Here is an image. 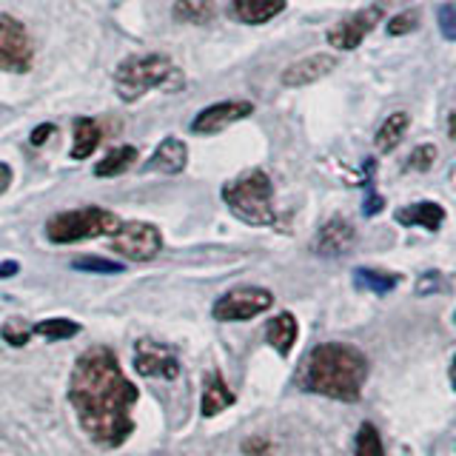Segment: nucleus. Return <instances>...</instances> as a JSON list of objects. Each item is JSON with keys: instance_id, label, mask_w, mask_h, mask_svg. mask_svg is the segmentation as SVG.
<instances>
[{"instance_id": "473e14b6", "label": "nucleus", "mask_w": 456, "mask_h": 456, "mask_svg": "<svg viewBox=\"0 0 456 456\" xmlns=\"http://www.w3.org/2000/svg\"><path fill=\"white\" fill-rule=\"evenodd\" d=\"M52 134H54V126L52 123L37 126L35 132H32V146H43V142H46V137H52Z\"/></svg>"}, {"instance_id": "f257e3e1", "label": "nucleus", "mask_w": 456, "mask_h": 456, "mask_svg": "<svg viewBox=\"0 0 456 456\" xmlns=\"http://www.w3.org/2000/svg\"><path fill=\"white\" fill-rule=\"evenodd\" d=\"M137 396V385L126 379L109 346H92L77 356L69 377V403L77 413L83 434L97 448L114 451L132 436Z\"/></svg>"}, {"instance_id": "0eeeda50", "label": "nucleus", "mask_w": 456, "mask_h": 456, "mask_svg": "<svg viewBox=\"0 0 456 456\" xmlns=\"http://www.w3.org/2000/svg\"><path fill=\"white\" fill-rule=\"evenodd\" d=\"M160 248H163L160 228L142 220H128L111 234V251H118L132 263H149L160 254Z\"/></svg>"}, {"instance_id": "393cba45", "label": "nucleus", "mask_w": 456, "mask_h": 456, "mask_svg": "<svg viewBox=\"0 0 456 456\" xmlns=\"http://www.w3.org/2000/svg\"><path fill=\"white\" fill-rule=\"evenodd\" d=\"M354 456H385L382 436H379V431H377V425H374V422H362V425H360Z\"/></svg>"}, {"instance_id": "f3484780", "label": "nucleus", "mask_w": 456, "mask_h": 456, "mask_svg": "<svg viewBox=\"0 0 456 456\" xmlns=\"http://www.w3.org/2000/svg\"><path fill=\"white\" fill-rule=\"evenodd\" d=\"M282 9H285V0H232V6H228L232 18L246 26H260V23L274 20Z\"/></svg>"}, {"instance_id": "a878e982", "label": "nucleus", "mask_w": 456, "mask_h": 456, "mask_svg": "<svg viewBox=\"0 0 456 456\" xmlns=\"http://www.w3.org/2000/svg\"><path fill=\"white\" fill-rule=\"evenodd\" d=\"M71 268L75 271H86V274H123V265L114 260H103V256H77L71 260Z\"/></svg>"}, {"instance_id": "f704fd0d", "label": "nucleus", "mask_w": 456, "mask_h": 456, "mask_svg": "<svg viewBox=\"0 0 456 456\" xmlns=\"http://www.w3.org/2000/svg\"><path fill=\"white\" fill-rule=\"evenodd\" d=\"M9 185H12V168L6 163H0V194H4Z\"/></svg>"}, {"instance_id": "6ab92c4d", "label": "nucleus", "mask_w": 456, "mask_h": 456, "mask_svg": "<svg viewBox=\"0 0 456 456\" xmlns=\"http://www.w3.org/2000/svg\"><path fill=\"white\" fill-rule=\"evenodd\" d=\"M100 140H103V132L92 118H77L75 120V142H71V160H89V157L97 151Z\"/></svg>"}, {"instance_id": "b1692460", "label": "nucleus", "mask_w": 456, "mask_h": 456, "mask_svg": "<svg viewBox=\"0 0 456 456\" xmlns=\"http://www.w3.org/2000/svg\"><path fill=\"white\" fill-rule=\"evenodd\" d=\"M354 282L374 294H388L399 285V274H385V271H377V268H356Z\"/></svg>"}, {"instance_id": "9d476101", "label": "nucleus", "mask_w": 456, "mask_h": 456, "mask_svg": "<svg viewBox=\"0 0 456 456\" xmlns=\"http://www.w3.org/2000/svg\"><path fill=\"white\" fill-rule=\"evenodd\" d=\"M382 18H385V4L365 6L356 14H348L346 20H339L331 32H328V43H331L337 52H351L356 46H362V40L374 32Z\"/></svg>"}, {"instance_id": "7c9ffc66", "label": "nucleus", "mask_w": 456, "mask_h": 456, "mask_svg": "<svg viewBox=\"0 0 456 456\" xmlns=\"http://www.w3.org/2000/svg\"><path fill=\"white\" fill-rule=\"evenodd\" d=\"M242 453L246 456H271V445L263 436H251V439L242 442Z\"/></svg>"}, {"instance_id": "1a4fd4ad", "label": "nucleus", "mask_w": 456, "mask_h": 456, "mask_svg": "<svg viewBox=\"0 0 456 456\" xmlns=\"http://www.w3.org/2000/svg\"><path fill=\"white\" fill-rule=\"evenodd\" d=\"M32 43L20 20L0 14V71H12V75H26L32 69Z\"/></svg>"}, {"instance_id": "4468645a", "label": "nucleus", "mask_w": 456, "mask_h": 456, "mask_svg": "<svg viewBox=\"0 0 456 456\" xmlns=\"http://www.w3.org/2000/svg\"><path fill=\"white\" fill-rule=\"evenodd\" d=\"M189 166V149L180 137H166L160 146L154 149L149 157V163L142 166V171H157V175H180Z\"/></svg>"}, {"instance_id": "c85d7f7f", "label": "nucleus", "mask_w": 456, "mask_h": 456, "mask_svg": "<svg viewBox=\"0 0 456 456\" xmlns=\"http://www.w3.org/2000/svg\"><path fill=\"white\" fill-rule=\"evenodd\" d=\"M417 12L413 9H408V12H403V14H396V18L388 23V35H408V32H413V28H417Z\"/></svg>"}, {"instance_id": "20e7f679", "label": "nucleus", "mask_w": 456, "mask_h": 456, "mask_svg": "<svg viewBox=\"0 0 456 456\" xmlns=\"http://www.w3.org/2000/svg\"><path fill=\"white\" fill-rule=\"evenodd\" d=\"M223 203L232 208L237 220L248 225H271L277 220L274 185L263 168L242 171L240 177L223 185Z\"/></svg>"}, {"instance_id": "c9c22d12", "label": "nucleus", "mask_w": 456, "mask_h": 456, "mask_svg": "<svg viewBox=\"0 0 456 456\" xmlns=\"http://www.w3.org/2000/svg\"><path fill=\"white\" fill-rule=\"evenodd\" d=\"M448 126H451V137L456 140V114H451V118H448Z\"/></svg>"}, {"instance_id": "f03ea898", "label": "nucleus", "mask_w": 456, "mask_h": 456, "mask_svg": "<svg viewBox=\"0 0 456 456\" xmlns=\"http://www.w3.org/2000/svg\"><path fill=\"white\" fill-rule=\"evenodd\" d=\"M368 379V360L360 348L346 342H320L297 370V385L305 394L356 403Z\"/></svg>"}, {"instance_id": "2eb2a0df", "label": "nucleus", "mask_w": 456, "mask_h": 456, "mask_svg": "<svg viewBox=\"0 0 456 456\" xmlns=\"http://www.w3.org/2000/svg\"><path fill=\"white\" fill-rule=\"evenodd\" d=\"M234 403H237V396L225 385L220 370H208V374L203 377V399H200V413H203L206 419H211V417H217V413H223L225 408H232Z\"/></svg>"}, {"instance_id": "cd10ccee", "label": "nucleus", "mask_w": 456, "mask_h": 456, "mask_svg": "<svg viewBox=\"0 0 456 456\" xmlns=\"http://www.w3.org/2000/svg\"><path fill=\"white\" fill-rule=\"evenodd\" d=\"M0 337H4L9 346L20 348L28 342V337H32V328L28 325H20V322H6L4 328H0Z\"/></svg>"}, {"instance_id": "5701e85b", "label": "nucleus", "mask_w": 456, "mask_h": 456, "mask_svg": "<svg viewBox=\"0 0 456 456\" xmlns=\"http://www.w3.org/2000/svg\"><path fill=\"white\" fill-rule=\"evenodd\" d=\"M83 331V325L75 320H63V317H54V320H40L35 322L32 334L43 337V339H52V342H61V339H71Z\"/></svg>"}, {"instance_id": "412c9836", "label": "nucleus", "mask_w": 456, "mask_h": 456, "mask_svg": "<svg viewBox=\"0 0 456 456\" xmlns=\"http://www.w3.org/2000/svg\"><path fill=\"white\" fill-rule=\"evenodd\" d=\"M137 163V149L134 146H118L111 149L103 160L94 166V177H118Z\"/></svg>"}, {"instance_id": "6e6552de", "label": "nucleus", "mask_w": 456, "mask_h": 456, "mask_svg": "<svg viewBox=\"0 0 456 456\" xmlns=\"http://www.w3.org/2000/svg\"><path fill=\"white\" fill-rule=\"evenodd\" d=\"M134 370L142 379H177L180 377L177 351L166 346V342L140 337L134 342Z\"/></svg>"}, {"instance_id": "423d86ee", "label": "nucleus", "mask_w": 456, "mask_h": 456, "mask_svg": "<svg viewBox=\"0 0 456 456\" xmlns=\"http://www.w3.org/2000/svg\"><path fill=\"white\" fill-rule=\"evenodd\" d=\"M274 305V294L263 285H237V289L225 291L211 308V317L220 322H246L260 317L263 311Z\"/></svg>"}, {"instance_id": "2f4dec72", "label": "nucleus", "mask_w": 456, "mask_h": 456, "mask_svg": "<svg viewBox=\"0 0 456 456\" xmlns=\"http://www.w3.org/2000/svg\"><path fill=\"white\" fill-rule=\"evenodd\" d=\"M382 206H385V200H382L379 194H374V191H368V200H365L362 211L368 214V217H374L377 211H382Z\"/></svg>"}, {"instance_id": "9b49d317", "label": "nucleus", "mask_w": 456, "mask_h": 456, "mask_svg": "<svg viewBox=\"0 0 456 456\" xmlns=\"http://www.w3.org/2000/svg\"><path fill=\"white\" fill-rule=\"evenodd\" d=\"M251 111H254V106L248 100H223V103H214L197 114L191 123V132L194 134H217L232 123L248 118Z\"/></svg>"}, {"instance_id": "dca6fc26", "label": "nucleus", "mask_w": 456, "mask_h": 456, "mask_svg": "<svg viewBox=\"0 0 456 456\" xmlns=\"http://www.w3.org/2000/svg\"><path fill=\"white\" fill-rule=\"evenodd\" d=\"M297 334H299V322L291 311H280L277 317H271L265 322V342L274 348L280 356H289L297 346Z\"/></svg>"}, {"instance_id": "4be33fe9", "label": "nucleus", "mask_w": 456, "mask_h": 456, "mask_svg": "<svg viewBox=\"0 0 456 456\" xmlns=\"http://www.w3.org/2000/svg\"><path fill=\"white\" fill-rule=\"evenodd\" d=\"M214 18V0H175V20L206 26Z\"/></svg>"}, {"instance_id": "a211bd4d", "label": "nucleus", "mask_w": 456, "mask_h": 456, "mask_svg": "<svg viewBox=\"0 0 456 456\" xmlns=\"http://www.w3.org/2000/svg\"><path fill=\"white\" fill-rule=\"evenodd\" d=\"M394 220L399 225H417V228H425V232H439L442 223H445V208L439 203H431V200H425V203L399 208L394 214Z\"/></svg>"}, {"instance_id": "bb28decb", "label": "nucleus", "mask_w": 456, "mask_h": 456, "mask_svg": "<svg viewBox=\"0 0 456 456\" xmlns=\"http://www.w3.org/2000/svg\"><path fill=\"white\" fill-rule=\"evenodd\" d=\"M434 160H436V146H431V142H425V146H417L411 151V157H408V168L411 171H428L434 166Z\"/></svg>"}, {"instance_id": "f8f14e48", "label": "nucleus", "mask_w": 456, "mask_h": 456, "mask_svg": "<svg viewBox=\"0 0 456 456\" xmlns=\"http://www.w3.org/2000/svg\"><path fill=\"white\" fill-rule=\"evenodd\" d=\"M354 242H356L354 225L346 217H334L317 232V237H314V242H311V248H314V254H320V256H342V254H348L354 248Z\"/></svg>"}, {"instance_id": "39448f33", "label": "nucleus", "mask_w": 456, "mask_h": 456, "mask_svg": "<svg viewBox=\"0 0 456 456\" xmlns=\"http://www.w3.org/2000/svg\"><path fill=\"white\" fill-rule=\"evenodd\" d=\"M123 220L109 208L100 206H86V208H71L61 211L49 217L46 223V237L57 246H69V242H80V240H94V237H111Z\"/></svg>"}, {"instance_id": "c756f323", "label": "nucleus", "mask_w": 456, "mask_h": 456, "mask_svg": "<svg viewBox=\"0 0 456 456\" xmlns=\"http://www.w3.org/2000/svg\"><path fill=\"white\" fill-rule=\"evenodd\" d=\"M436 20H439V28H442V37L456 40V4L442 6L439 14H436Z\"/></svg>"}, {"instance_id": "ddd939ff", "label": "nucleus", "mask_w": 456, "mask_h": 456, "mask_svg": "<svg viewBox=\"0 0 456 456\" xmlns=\"http://www.w3.org/2000/svg\"><path fill=\"white\" fill-rule=\"evenodd\" d=\"M337 69V57L331 52H317L311 57H303V61L291 63L289 69L282 71V86H289V89H299V86H308V83H317L322 80L325 75H331Z\"/></svg>"}, {"instance_id": "e433bc0d", "label": "nucleus", "mask_w": 456, "mask_h": 456, "mask_svg": "<svg viewBox=\"0 0 456 456\" xmlns=\"http://www.w3.org/2000/svg\"><path fill=\"white\" fill-rule=\"evenodd\" d=\"M451 385H453V391H456V356H453V362H451Z\"/></svg>"}, {"instance_id": "7ed1b4c3", "label": "nucleus", "mask_w": 456, "mask_h": 456, "mask_svg": "<svg viewBox=\"0 0 456 456\" xmlns=\"http://www.w3.org/2000/svg\"><path fill=\"white\" fill-rule=\"evenodd\" d=\"M185 86L183 71L171 63V57L160 52H142L128 54L126 61L114 69V92L123 103H134V100L146 97L149 92H180Z\"/></svg>"}, {"instance_id": "72a5a7b5", "label": "nucleus", "mask_w": 456, "mask_h": 456, "mask_svg": "<svg viewBox=\"0 0 456 456\" xmlns=\"http://www.w3.org/2000/svg\"><path fill=\"white\" fill-rule=\"evenodd\" d=\"M20 271V265L14 263V260H6V263H0V280H9V277H14Z\"/></svg>"}, {"instance_id": "aec40b11", "label": "nucleus", "mask_w": 456, "mask_h": 456, "mask_svg": "<svg viewBox=\"0 0 456 456\" xmlns=\"http://www.w3.org/2000/svg\"><path fill=\"white\" fill-rule=\"evenodd\" d=\"M408 126H411V114L408 111H394L385 118V123L379 126V132H377V149L382 154H391L399 142H403V137L408 134Z\"/></svg>"}]
</instances>
